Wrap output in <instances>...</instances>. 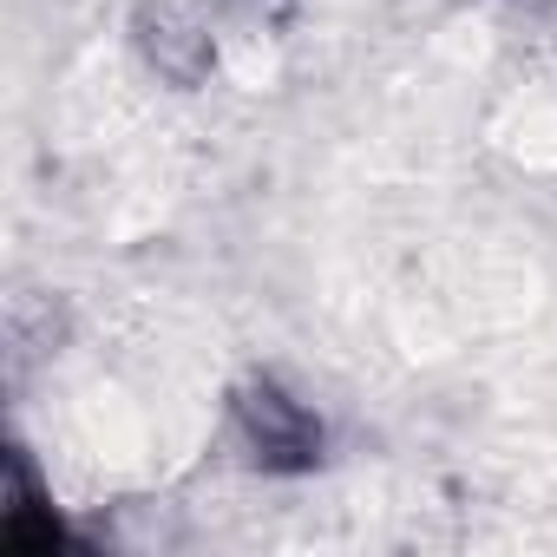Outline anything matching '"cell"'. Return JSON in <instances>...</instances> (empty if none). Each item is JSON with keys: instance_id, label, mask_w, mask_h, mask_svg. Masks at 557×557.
<instances>
[{"instance_id": "cell-1", "label": "cell", "mask_w": 557, "mask_h": 557, "mask_svg": "<svg viewBox=\"0 0 557 557\" xmlns=\"http://www.w3.org/2000/svg\"><path fill=\"white\" fill-rule=\"evenodd\" d=\"M230 413H236V433H243V446L262 472H309L322 459V420L283 381H269V374L243 381Z\"/></svg>"}]
</instances>
